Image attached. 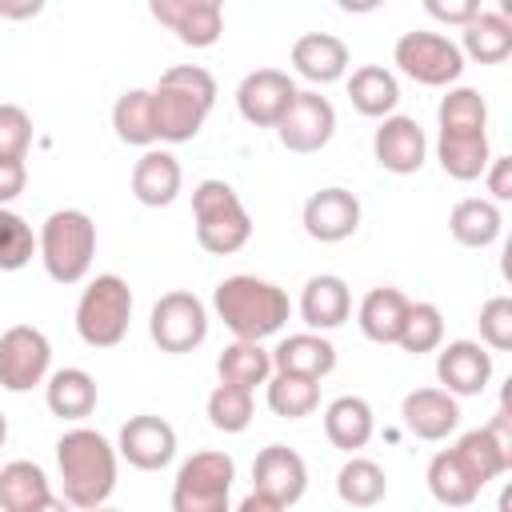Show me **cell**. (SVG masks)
<instances>
[{
	"label": "cell",
	"instance_id": "836d02e7",
	"mask_svg": "<svg viewBox=\"0 0 512 512\" xmlns=\"http://www.w3.org/2000/svg\"><path fill=\"white\" fill-rule=\"evenodd\" d=\"M112 128L124 144L132 148H152L156 144V128H152V96L148 88H128L116 96L112 104Z\"/></svg>",
	"mask_w": 512,
	"mask_h": 512
},
{
	"label": "cell",
	"instance_id": "277c9868",
	"mask_svg": "<svg viewBox=\"0 0 512 512\" xmlns=\"http://www.w3.org/2000/svg\"><path fill=\"white\" fill-rule=\"evenodd\" d=\"M36 252L44 260V272L56 284H80L92 268V256H96L92 216L80 208H56L36 232Z\"/></svg>",
	"mask_w": 512,
	"mask_h": 512
},
{
	"label": "cell",
	"instance_id": "ee69618b",
	"mask_svg": "<svg viewBox=\"0 0 512 512\" xmlns=\"http://www.w3.org/2000/svg\"><path fill=\"white\" fill-rule=\"evenodd\" d=\"M28 184V168L24 160H0V208H8Z\"/></svg>",
	"mask_w": 512,
	"mask_h": 512
},
{
	"label": "cell",
	"instance_id": "d6986e66",
	"mask_svg": "<svg viewBox=\"0 0 512 512\" xmlns=\"http://www.w3.org/2000/svg\"><path fill=\"white\" fill-rule=\"evenodd\" d=\"M400 416L416 440H448L460 424L456 396H448L444 388H412L400 404Z\"/></svg>",
	"mask_w": 512,
	"mask_h": 512
},
{
	"label": "cell",
	"instance_id": "bcb514c9",
	"mask_svg": "<svg viewBox=\"0 0 512 512\" xmlns=\"http://www.w3.org/2000/svg\"><path fill=\"white\" fill-rule=\"evenodd\" d=\"M44 4L40 0H24V4H8L0 0V20H28V16H40Z\"/></svg>",
	"mask_w": 512,
	"mask_h": 512
},
{
	"label": "cell",
	"instance_id": "60d3db41",
	"mask_svg": "<svg viewBox=\"0 0 512 512\" xmlns=\"http://www.w3.org/2000/svg\"><path fill=\"white\" fill-rule=\"evenodd\" d=\"M32 144V116L20 104H0V160H24Z\"/></svg>",
	"mask_w": 512,
	"mask_h": 512
},
{
	"label": "cell",
	"instance_id": "8fae6325",
	"mask_svg": "<svg viewBox=\"0 0 512 512\" xmlns=\"http://www.w3.org/2000/svg\"><path fill=\"white\" fill-rule=\"evenodd\" d=\"M296 92H300V88L292 84L288 72H280V68H256V72H248V76L240 80V88H236V108H240V116H244L248 124H256V128H276V124L284 120V112L292 108Z\"/></svg>",
	"mask_w": 512,
	"mask_h": 512
},
{
	"label": "cell",
	"instance_id": "f546056e",
	"mask_svg": "<svg viewBox=\"0 0 512 512\" xmlns=\"http://www.w3.org/2000/svg\"><path fill=\"white\" fill-rule=\"evenodd\" d=\"M216 376H220V384H236L244 392H256L272 376V352H264L252 340H232L216 356Z\"/></svg>",
	"mask_w": 512,
	"mask_h": 512
},
{
	"label": "cell",
	"instance_id": "8d00e7d4",
	"mask_svg": "<svg viewBox=\"0 0 512 512\" xmlns=\"http://www.w3.org/2000/svg\"><path fill=\"white\" fill-rule=\"evenodd\" d=\"M440 132H476L488 128V104L476 88H448V96L436 108Z\"/></svg>",
	"mask_w": 512,
	"mask_h": 512
},
{
	"label": "cell",
	"instance_id": "ab89813d",
	"mask_svg": "<svg viewBox=\"0 0 512 512\" xmlns=\"http://www.w3.org/2000/svg\"><path fill=\"white\" fill-rule=\"evenodd\" d=\"M252 392H244V388H236V384H216L212 388V396H208V420H212V428H220V432H244L248 424H252Z\"/></svg>",
	"mask_w": 512,
	"mask_h": 512
},
{
	"label": "cell",
	"instance_id": "b9f144b4",
	"mask_svg": "<svg viewBox=\"0 0 512 512\" xmlns=\"http://www.w3.org/2000/svg\"><path fill=\"white\" fill-rule=\"evenodd\" d=\"M480 340L496 352L512 348V300L508 296H492L480 308Z\"/></svg>",
	"mask_w": 512,
	"mask_h": 512
},
{
	"label": "cell",
	"instance_id": "3957f363",
	"mask_svg": "<svg viewBox=\"0 0 512 512\" xmlns=\"http://www.w3.org/2000/svg\"><path fill=\"white\" fill-rule=\"evenodd\" d=\"M60 488L72 508H100L116 488V448L96 428H68L56 440Z\"/></svg>",
	"mask_w": 512,
	"mask_h": 512
},
{
	"label": "cell",
	"instance_id": "681fc988",
	"mask_svg": "<svg viewBox=\"0 0 512 512\" xmlns=\"http://www.w3.org/2000/svg\"><path fill=\"white\" fill-rule=\"evenodd\" d=\"M508 508H512V492L504 488V492H500V512H508Z\"/></svg>",
	"mask_w": 512,
	"mask_h": 512
},
{
	"label": "cell",
	"instance_id": "ffe728a7",
	"mask_svg": "<svg viewBox=\"0 0 512 512\" xmlns=\"http://www.w3.org/2000/svg\"><path fill=\"white\" fill-rule=\"evenodd\" d=\"M300 316L308 324V332H332L352 316V292L340 276L320 272L304 284L300 292Z\"/></svg>",
	"mask_w": 512,
	"mask_h": 512
},
{
	"label": "cell",
	"instance_id": "4dcf8cb0",
	"mask_svg": "<svg viewBox=\"0 0 512 512\" xmlns=\"http://www.w3.org/2000/svg\"><path fill=\"white\" fill-rule=\"evenodd\" d=\"M52 496V484L40 464L32 460H12L0 468V508L4 512H32Z\"/></svg>",
	"mask_w": 512,
	"mask_h": 512
},
{
	"label": "cell",
	"instance_id": "d6a6232c",
	"mask_svg": "<svg viewBox=\"0 0 512 512\" xmlns=\"http://www.w3.org/2000/svg\"><path fill=\"white\" fill-rule=\"evenodd\" d=\"M384 492H388V476H384V468L376 460L352 456V460L340 464V472H336V496L348 508H372V504L384 500Z\"/></svg>",
	"mask_w": 512,
	"mask_h": 512
},
{
	"label": "cell",
	"instance_id": "7c38bea8",
	"mask_svg": "<svg viewBox=\"0 0 512 512\" xmlns=\"http://www.w3.org/2000/svg\"><path fill=\"white\" fill-rule=\"evenodd\" d=\"M332 132H336V108H332V100L320 96V92H296L292 108H288L284 120L276 124L280 144H284L288 152H300V156L320 152V148L332 140Z\"/></svg>",
	"mask_w": 512,
	"mask_h": 512
},
{
	"label": "cell",
	"instance_id": "603a6c76",
	"mask_svg": "<svg viewBox=\"0 0 512 512\" xmlns=\"http://www.w3.org/2000/svg\"><path fill=\"white\" fill-rule=\"evenodd\" d=\"M336 368V344L320 332H296L284 336L272 352V372H292L308 380H324Z\"/></svg>",
	"mask_w": 512,
	"mask_h": 512
},
{
	"label": "cell",
	"instance_id": "e0dca14e",
	"mask_svg": "<svg viewBox=\"0 0 512 512\" xmlns=\"http://www.w3.org/2000/svg\"><path fill=\"white\" fill-rule=\"evenodd\" d=\"M436 380L448 396H480L492 380V352L476 340H452L436 352Z\"/></svg>",
	"mask_w": 512,
	"mask_h": 512
},
{
	"label": "cell",
	"instance_id": "9a60e30c",
	"mask_svg": "<svg viewBox=\"0 0 512 512\" xmlns=\"http://www.w3.org/2000/svg\"><path fill=\"white\" fill-rule=\"evenodd\" d=\"M116 456H124L132 468L140 472H160L172 464L176 456V428L164 420V416H132L124 428H120V440H116Z\"/></svg>",
	"mask_w": 512,
	"mask_h": 512
},
{
	"label": "cell",
	"instance_id": "d4e9b609",
	"mask_svg": "<svg viewBox=\"0 0 512 512\" xmlns=\"http://www.w3.org/2000/svg\"><path fill=\"white\" fill-rule=\"evenodd\" d=\"M408 296L400 288H372L364 300H360V312H356V324L360 332L372 340V344H396L400 340V328H404V316H408Z\"/></svg>",
	"mask_w": 512,
	"mask_h": 512
},
{
	"label": "cell",
	"instance_id": "5b68a950",
	"mask_svg": "<svg viewBox=\"0 0 512 512\" xmlns=\"http://www.w3.org/2000/svg\"><path fill=\"white\" fill-rule=\"evenodd\" d=\"M192 220L200 248L212 256H232L252 240V216L224 180H200L192 188Z\"/></svg>",
	"mask_w": 512,
	"mask_h": 512
},
{
	"label": "cell",
	"instance_id": "d590c367",
	"mask_svg": "<svg viewBox=\"0 0 512 512\" xmlns=\"http://www.w3.org/2000/svg\"><path fill=\"white\" fill-rule=\"evenodd\" d=\"M428 492H432L444 508H468V504L480 496V488L472 484V476L456 464L452 448H444V452H436V456L428 460Z\"/></svg>",
	"mask_w": 512,
	"mask_h": 512
},
{
	"label": "cell",
	"instance_id": "9c48e42d",
	"mask_svg": "<svg viewBox=\"0 0 512 512\" xmlns=\"http://www.w3.org/2000/svg\"><path fill=\"white\" fill-rule=\"evenodd\" d=\"M148 332H152L156 348L168 352V356L196 352V348L208 340V308H204V300L192 296V292H164V296L152 304Z\"/></svg>",
	"mask_w": 512,
	"mask_h": 512
},
{
	"label": "cell",
	"instance_id": "30bf717a",
	"mask_svg": "<svg viewBox=\"0 0 512 512\" xmlns=\"http://www.w3.org/2000/svg\"><path fill=\"white\" fill-rule=\"evenodd\" d=\"M52 376V344L32 324H12L0 336V388L32 392Z\"/></svg>",
	"mask_w": 512,
	"mask_h": 512
},
{
	"label": "cell",
	"instance_id": "7dc6e473",
	"mask_svg": "<svg viewBox=\"0 0 512 512\" xmlns=\"http://www.w3.org/2000/svg\"><path fill=\"white\" fill-rule=\"evenodd\" d=\"M236 512H288L284 504H276L272 496H260V492H248L240 504H236Z\"/></svg>",
	"mask_w": 512,
	"mask_h": 512
},
{
	"label": "cell",
	"instance_id": "484cf974",
	"mask_svg": "<svg viewBox=\"0 0 512 512\" xmlns=\"http://www.w3.org/2000/svg\"><path fill=\"white\" fill-rule=\"evenodd\" d=\"M436 160H440V168L452 180H476V176H484V168L492 160L488 132L484 128H476V132H440Z\"/></svg>",
	"mask_w": 512,
	"mask_h": 512
},
{
	"label": "cell",
	"instance_id": "7a4b0ae2",
	"mask_svg": "<svg viewBox=\"0 0 512 512\" xmlns=\"http://www.w3.org/2000/svg\"><path fill=\"white\" fill-rule=\"evenodd\" d=\"M212 308L236 340H252V344H260L264 336H276L292 316L288 292L280 284L260 280V276H244V272L224 276L216 284Z\"/></svg>",
	"mask_w": 512,
	"mask_h": 512
},
{
	"label": "cell",
	"instance_id": "4fadbf2b",
	"mask_svg": "<svg viewBox=\"0 0 512 512\" xmlns=\"http://www.w3.org/2000/svg\"><path fill=\"white\" fill-rule=\"evenodd\" d=\"M148 12L168 32H176V40L188 48H212L224 32L220 0H152Z\"/></svg>",
	"mask_w": 512,
	"mask_h": 512
},
{
	"label": "cell",
	"instance_id": "816d5d0a",
	"mask_svg": "<svg viewBox=\"0 0 512 512\" xmlns=\"http://www.w3.org/2000/svg\"><path fill=\"white\" fill-rule=\"evenodd\" d=\"M92 512H120V508H108V504H100V508H92Z\"/></svg>",
	"mask_w": 512,
	"mask_h": 512
},
{
	"label": "cell",
	"instance_id": "4316f807",
	"mask_svg": "<svg viewBox=\"0 0 512 512\" xmlns=\"http://www.w3.org/2000/svg\"><path fill=\"white\" fill-rule=\"evenodd\" d=\"M48 412L60 420H84L96 408V380L84 368H60L44 380Z\"/></svg>",
	"mask_w": 512,
	"mask_h": 512
},
{
	"label": "cell",
	"instance_id": "52a82bcc",
	"mask_svg": "<svg viewBox=\"0 0 512 512\" xmlns=\"http://www.w3.org/2000/svg\"><path fill=\"white\" fill-rule=\"evenodd\" d=\"M236 464L228 452H192L172 480V512H228Z\"/></svg>",
	"mask_w": 512,
	"mask_h": 512
},
{
	"label": "cell",
	"instance_id": "ac0fdd59",
	"mask_svg": "<svg viewBox=\"0 0 512 512\" xmlns=\"http://www.w3.org/2000/svg\"><path fill=\"white\" fill-rule=\"evenodd\" d=\"M360 228V200L348 188H320L304 200V232L320 244H340Z\"/></svg>",
	"mask_w": 512,
	"mask_h": 512
},
{
	"label": "cell",
	"instance_id": "f6af8a7d",
	"mask_svg": "<svg viewBox=\"0 0 512 512\" xmlns=\"http://www.w3.org/2000/svg\"><path fill=\"white\" fill-rule=\"evenodd\" d=\"M484 176H488L492 204H496V200H512V160H508V156H492L488 168H484Z\"/></svg>",
	"mask_w": 512,
	"mask_h": 512
},
{
	"label": "cell",
	"instance_id": "c3c4849f",
	"mask_svg": "<svg viewBox=\"0 0 512 512\" xmlns=\"http://www.w3.org/2000/svg\"><path fill=\"white\" fill-rule=\"evenodd\" d=\"M68 508H72L68 500H56V496H48V500H44V504H36L32 512H68Z\"/></svg>",
	"mask_w": 512,
	"mask_h": 512
},
{
	"label": "cell",
	"instance_id": "83f0119b",
	"mask_svg": "<svg viewBox=\"0 0 512 512\" xmlns=\"http://www.w3.org/2000/svg\"><path fill=\"white\" fill-rule=\"evenodd\" d=\"M348 100L360 116H372V120H384L392 116V108L400 104V84L388 68L380 64H364L348 76Z\"/></svg>",
	"mask_w": 512,
	"mask_h": 512
},
{
	"label": "cell",
	"instance_id": "7bdbcfd3",
	"mask_svg": "<svg viewBox=\"0 0 512 512\" xmlns=\"http://www.w3.org/2000/svg\"><path fill=\"white\" fill-rule=\"evenodd\" d=\"M424 12L432 16V20H444V24H468L476 12H480V4L476 0H456V4H444V0H428L424 4Z\"/></svg>",
	"mask_w": 512,
	"mask_h": 512
},
{
	"label": "cell",
	"instance_id": "6da1fadb",
	"mask_svg": "<svg viewBox=\"0 0 512 512\" xmlns=\"http://www.w3.org/2000/svg\"><path fill=\"white\" fill-rule=\"evenodd\" d=\"M148 96H152L156 140L184 144L204 128V120L216 104V80L200 64H172L156 80V88H148Z\"/></svg>",
	"mask_w": 512,
	"mask_h": 512
},
{
	"label": "cell",
	"instance_id": "8992f818",
	"mask_svg": "<svg viewBox=\"0 0 512 512\" xmlns=\"http://www.w3.org/2000/svg\"><path fill=\"white\" fill-rule=\"evenodd\" d=\"M132 324V288L116 272H100L76 300V336L88 348H116Z\"/></svg>",
	"mask_w": 512,
	"mask_h": 512
},
{
	"label": "cell",
	"instance_id": "44dd1931",
	"mask_svg": "<svg viewBox=\"0 0 512 512\" xmlns=\"http://www.w3.org/2000/svg\"><path fill=\"white\" fill-rule=\"evenodd\" d=\"M292 68L312 84H336L348 72V44L332 32H304L292 44Z\"/></svg>",
	"mask_w": 512,
	"mask_h": 512
},
{
	"label": "cell",
	"instance_id": "1f68e13d",
	"mask_svg": "<svg viewBox=\"0 0 512 512\" xmlns=\"http://www.w3.org/2000/svg\"><path fill=\"white\" fill-rule=\"evenodd\" d=\"M460 52H468L476 64H500V60H508V52H512V24H508V16L480 8L464 24V48Z\"/></svg>",
	"mask_w": 512,
	"mask_h": 512
},
{
	"label": "cell",
	"instance_id": "e575fe53",
	"mask_svg": "<svg viewBox=\"0 0 512 512\" xmlns=\"http://www.w3.org/2000/svg\"><path fill=\"white\" fill-rule=\"evenodd\" d=\"M320 404V380L292 376V372H272L268 376V408L284 420H304Z\"/></svg>",
	"mask_w": 512,
	"mask_h": 512
},
{
	"label": "cell",
	"instance_id": "2e32d148",
	"mask_svg": "<svg viewBox=\"0 0 512 512\" xmlns=\"http://www.w3.org/2000/svg\"><path fill=\"white\" fill-rule=\"evenodd\" d=\"M372 156L380 168H388L396 176H412L424 168L428 136L412 116H384L380 128L372 132Z\"/></svg>",
	"mask_w": 512,
	"mask_h": 512
},
{
	"label": "cell",
	"instance_id": "7402d4cb",
	"mask_svg": "<svg viewBox=\"0 0 512 512\" xmlns=\"http://www.w3.org/2000/svg\"><path fill=\"white\" fill-rule=\"evenodd\" d=\"M180 184H184V172H180V160L164 148H148L136 168H132V196L144 204V208H164L180 196Z\"/></svg>",
	"mask_w": 512,
	"mask_h": 512
},
{
	"label": "cell",
	"instance_id": "f35d334b",
	"mask_svg": "<svg viewBox=\"0 0 512 512\" xmlns=\"http://www.w3.org/2000/svg\"><path fill=\"white\" fill-rule=\"evenodd\" d=\"M32 256H36V232H32V224L20 212L0 208V272H20Z\"/></svg>",
	"mask_w": 512,
	"mask_h": 512
},
{
	"label": "cell",
	"instance_id": "74e56055",
	"mask_svg": "<svg viewBox=\"0 0 512 512\" xmlns=\"http://www.w3.org/2000/svg\"><path fill=\"white\" fill-rule=\"evenodd\" d=\"M444 340V316L432 300H420V304H408V316H404V328H400V348L420 356V352H436Z\"/></svg>",
	"mask_w": 512,
	"mask_h": 512
},
{
	"label": "cell",
	"instance_id": "5bb4252c",
	"mask_svg": "<svg viewBox=\"0 0 512 512\" xmlns=\"http://www.w3.org/2000/svg\"><path fill=\"white\" fill-rule=\"evenodd\" d=\"M252 492L272 496L276 504L292 508L308 492V464L288 444H268L252 460Z\"/></svg>",
	"mask_w": 512,
	"mask_h": 512
},
{
	"label": "cell",
	"instance_id": "cb8c5ba5",
	"mask_svg": "<svg viewBox=\"0 0 512 512\" xmlns=\"http://www.w3.org/2000/svg\"><path fill=\"white\" fill-rule=\"evenodd\" d=\"M372 428H376V416L364 396H336L324 408V436L340 452H360L372 440Z\"/></svg>",
	"mask_w": 512,
	"mask_h": 512
},
{
	"label": "cell",
	"instance_id": "f907efd6",
	"mask_svg": "<svg viewBox=\"0 0 512 512\" xmlns=\"http://www.w3.org/2000/svg\"><path fill=\"white\" fill-rule=\"evenodd\" d=\"M4 440H8V416L0 412V448H4Z\"/></svg>",
	"mask_w": 512,
	"mask_h": 512
},
{
	"label": "cell",
	"instance_id": "f1b7e54d",
	"mask_svg": "<svg viewBox=\"0 0 512 512\" xmlns=\"http://www.w3.org/2000/svg\"><path fill=\"white\" fill-rule=\"evenodd\" d=\"M448 228L456 236V244L464 248H488L500 240V228H504V216L492 200L484 196H468V200H456V208L448 212Z\"/></svg>",
	"mask_w": 512,
	"mask_h": 512
},
{
	"label": "cell",
	"instance_id": "ba28073f",
	"mask_svg": "<svg viewBox=\"0 0 512 512\" xmlns=\"http://www.w3.org/2000/svg\"><path fill=\"white\" fill-rule=\"evenodd\" d=\"M392 60H396V68H400L408 80H416V84H424V88H448V84L460 80V72H464V52H460V44H452V40L440 36V32H424V28L404 32V36L396 40V48H392Z\"/></svg>",
	"mask_w": 512,
	"mask_h": 512
}]
</instances>
